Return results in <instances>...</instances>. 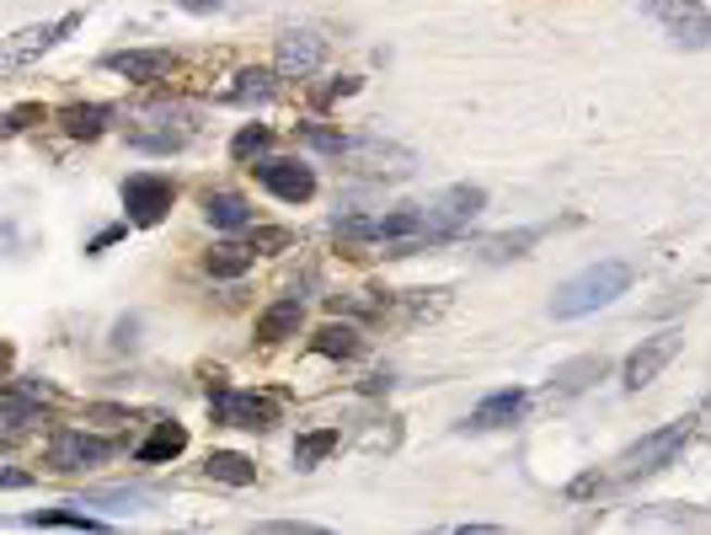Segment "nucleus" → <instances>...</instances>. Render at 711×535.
Returning <instances> with one entry per match:
<instances>
[{
  "mask_svg": "<svg viewBox=\"0 0 711 535\" xmlns=\"http://www.w3.org/2000/svg\"><path fill=\"white\" fill-rule=\"evenodd\" d=\"M632 278H637V263H632V258H599V263H588L583 273H573V278L557 289L551 316H557V322H578L588 311H604L615 295L632 289Z\"/></svg>",
  "mask_w": 711,
  "mask_h": 535,
  "instance_id": "nucleus-1",
  "label": "nucleus"
},
{
  "mask_svg": "<svg viewBox=\"0 0 711 535\" xmlns=\"http://www.w3.org/2000/svg\"><path fill=\"white\" fill-rule=\"evenodd\" d=\"M690 428H696V418H674V423L652 428L647 439H637V445L615 461V482H643V476H652V471H663L679 450H685Z\"/></svg>",
  "mask_w": 711,
  "mask_h": 535,
  "instance_id": "nucleus-2",
  "label": "nucleus"
},
{
  "mask_svg": "<svg viewBox=\"0 0 711 535\" xmlns=\"http://www.w3.org/2000/svg\"><path fill=\"white\" fill-rule=\"evenodd\" d=\"M647 11L674 43H685V49H707L711 43V11L701 0H647Z\"/></svg>",
  "mask_w": 711,
  "mask_h": 535,
  "instance_id": "nucleus-3",
  "label": "nucleus"
},
{
  "mask_svg": "<svg viewBox=\"0 0 711 535\" xmlns=\"http://www.w3.org/2000/svg\"><path fill=\"white\" fill-rule=\"evenodd\" d=\"M209 401L225 423L236 428H273L278 423V397H258V391H225V375H214L209 386Z\"/></svg>",
  "mask_w": 711,
  "mask_h": 535,
  "instance_id": "nucleus-4",
  "label": "nucleus"
},
{
  "mask_svg": "<svg viewBox=\"0 0 711 535\" xmlns=\"http://www.w3.org/2000/svg\"><path fill=\"white\" fill-rule=\"evenodd\" d=\"M75 27H80V11H70V16H60V22H43V27H22V33H11V38H5V54H0V70L16 75L27 60H38L43 49H54L60 38H70Z\"/></svg>",
  "mask_w": 711,
  "mask_h": 535,
  "instance_id": "nucleus-5",
  "label": "nucleus"
},
{
  "mask_svg": "<svg viewBox=\"0 0 711 535\" xmlns=\"http://www.w3.org/2000/svg\"><path fill=\"white\" fill-rule=\"evenodd\" d=\"M113 456V445L108 439H97V434H86V428H54L49 434V471H86V466H102Z\"/></svg>",
  "mask_w": 711,
  "mask_h": 535,
  "instance_id": "nucleus-6",
  "label": "nucleus"
},
{
  "mask_svg": "<svg viewBox=\"0 0 711 535\" xmlns=\"http://www.w3.org/2000/svg\"><path fill=\"white\" fill-rule=\"evenodd\" d=\"M679 343L685 337L679 333H658V337H643L632 353H626V364H621V386L626 391H643V386H652L658 375H663V364L679 353Z\"/></svg>",
  "mask_w": 711,
  "mask_h": 535,
  "instance_id": "nucleus-7",
  "label": "nucleus"
},
{
  "mask_svg": "<svg viewBox=\"0 0 711 535\" xmlns=\"http://www.w3.org/2000/svg\"><path fill=\"white\" fill-rule=\"evenodd\" d=\"M252 172H258V183L273 194V199H284V203L316 199V172H311L305 161H267V155H262Z\"/></svg>",
  "mask_w": 711,
  "mask_h": 535,
  "instance_id": "nucleus-8",
  "label": "nucleus"
},
{
  "mask_svg": "<svg viewBox=\"0 0 711 535\" xmlns=\"http://www.w3.org/2000/svg\"><path fill=\"white\" fill-rule=\"evenodd\" d=\"M177 199V188L166 177H129L124 183V203H129V220L134 225H155L166 209Z\"/></svg>",
  "mask_w": 711,
  "mask_h": 535,
  "instance_id": "nucleus-9",
  "label": "nucleus"
},
{
  "mask_svg": "<svg viewBox=\"0 0 711 535\" xmlns=\"http://www.w3.org/2000/svg\"><path fill=\"white\" fill-rule=\"evenodd\" d=\"M322 60H326V43L316 33H284V38H278V60H273V70H278L284 80H305L311 70H322Z\"/></svg>",
  "mask_w": 711,
  "mask_h": 535,
  "instance_id": "nucleus-10",
  "label": "nucleus"
},
{
  "mask_svg": "<svg viewBox=\"0 0 711 535\" xmlns=\"http://www.w3.org/2000/svg\"><path fill=\"white\" fill-rule=\"evenodd\" d=\"M108 70H118V75H129L139 86H150V80H161V75L172 70V54H166V49H118V54H108Z\"/></svg>",
  "mask_w": 711,
  "mask_h": 535,
  "instance_id": "nucleus-11",
  "label": "nucleus"
},
{
  "mask_svg": "<svg viewBox=\"0 0 711 535\" xmlns=\"http://www.w3.org/2000/svg\"><path fill=\"white\" fill-rule=\"evenodd\" d=\"M524 407H529V397L509 386V391H492L487 401H476V412H471L465 423H471V428H509V423L524 418Z\"/></svg>",
  "mask_w": 711,
  "mask_h": 535,
  "instance_id": "nucleus-12",
  "label": "nucleus"
},
{
  "mask_svg": "<svg viewBox=\"0 0 711 535\" xmlns=\"http://www.w3.org/2000/svg\"><path fill=\"white\" fill-rule=\"evenodd\" d=\"M300 322H305L300 295H284V300H273V306L258 316V343H284V337L300 333Z\"/></svg>",
  "mask_w": 711,
  "mask_h": 535,
  "instance_id": "nucleus-13",
  "label": "nucleus"
},
{
  "mask_svg": "<svg viewBox=\"0 0 711 535\" xmlns=\"http://www.w3.org/2000/svg\"><path fill=\"white\" fill-rule=\"evenodd\" d=\"M203 220L214 231H241V225H252V203L230 188H220V194H203Z\"/></svg>",
  "mask_w": 711,
  "mask_h": 535,
  "instance_id": "nucleus-14",
  "label": "nucleus"
},
{
  "mask_svg": "<svg viewBox=\"0 0 711 535\" xmlns=\"http://www.w3.org/2000/svg\"><path fill=\"white\" fill-rule=\"evenodd\" d=\"M183 450H188V428H183V423H155V434H150L134 456H139L145 466H155V461H177Z\"/></svg>",
  "mask_w": 711,
  "mask_h": 535,
  "instance_id": "nucleus-15",
  "label": "nucleus"
},
{
  "mask_svg": "<svg viewBox=\"0 0 711 535\" xmlns=\"http://www.w3.org/2000/svg\"><path fill=\"white\" fill-rule=\"evenodd\" d=\"M108 108L102 102H70V108H60V129L70 134V139H97V134L108 129Z\"/></svg>",
  "mask_w": 711,
  "mask_h": 535,
  "instance_id": "nucleus-16",
  "label": "nucleus"
},
{
  "mask_svg": "<svg viewBox=\"0 0 711 535\" xmlns=\"http://www.w3.org/2000/svg\"><path fill=\"white\" fill-rule=\"evenodd\" d=\"M273 91H278V70H241V75H236V86H225V91H220V102H267V97H273Z\"/></svg>",
  "mask_w": 711,
  "mask_h": 535,
  "instance_id": "nucleus-17",
  "label": "nucleus"
},
{
  "mask_svg": "<svg viewBox=\"0 0 711 535\" xmlns=\"http://www.w3.org/2000/svg\"><path fill=\"white\" fill-rule=\"evenodd\" d=\"M203 471H209V482H225V487H252L258 482V466L247 456H236V450H214L203 461Z\"/></svg>",
  "mask_w": 711,
  "mask_h": 535,
  "instance_id": "nucleus-18",
  "label": "nucleus"
},
{
  "mask_svg": "<svg viewBox=\"0 0 711 535\" xmlns=\"http://www.w3.org/2000/svg\"><path fill=\"white\" fill-rule=\"evenodd\" d=\"M604 375V353H588V359H573V364H562L557 375H551V397H573L583 391L588 381H599Z\"/></svg>",
  "mask_w": 711,
  "mask_h": 535,
  "instance_id": "nucleus-19",
  "label": "nucleus"
},
{
  "mask_svg": "<svg viewBox=\"0 0 711 535\" xmlns=\"http://www.w3.org/2000/svg\"><path fill=\"white\" fill-rule=\"evenodd\" d=\"M337 439H342L337 428H311V434H300V439H295V466H300V471L322 466L326 456L337 450Z\"/></svg>",
  "mask_w": 711,
  "mask_h": 535,
  "instance_id": "nucleus-20",
  "label": "nucleus"
},
{
  "mask_svg": "<svg viewBox=\"0 0 711 535\" xmlns=\"http://www.w3.org/2000/svg\"><path fill=\"white\" fill-rule=\"evenodd\" d=\"M546 236V225H524V231H503V236H492L487 247H482V258L487 263H503V258H519L524 247H535Z\"/></svg>",
  "mask_w": 711,
  "mask_h": 535,
  "instance_id": "nucleus-21",
  "label": "nucleus"
},
{
  "mask_svg": "<svg viewBox=\"0 0 711 535\" xmlns=\"http://www.w3.org/2000/svg\"><path fill=\"white\" fill-rule=\"evenodd\" d=\"M311 348H316V353H326V359H359V353H364L359 333H353V327H337V322L311 337Z\"/></svg>",
  "mask_w": 711,
  "mask_h": 535,
  "instance_id": "nucleus-22",
  "label": "nucleus"
},
{
  "mask_svg": "<svg viewBox=\"0 0 711 535\" xmlns=\"http://www.w3.org/2000/svg\"><path fill=\"white\" fill-rule=\"evenodd\" d=\"M80 503H91V509H118V514H129V509H145L150 503V493L145 487H91Z\"/></svg>",
  "mask_w": 711,
  "mask_h": 535,
  "instance_id": "nucleus-23",
  "label": "nucleus"
},
{
  "mask_svg": "<svg viewBox=\"0 0 711 535\" xmlns=\"http://www.w3.org/2000/svg\"><path fill=\"white\" fill-rule=\"evenodd\" d=\"M252 258H258L252 247H214V252L203 258V268H209L214 278H241V273L252 268Z\"/></svg>",
  "mask_w": 711,
  "mask_h": 535,
  "instance_id": "nucleus-24",
  "label": "nucleus"
},
{
  "mask_svg": "<svg viewBox=\"0 0 711 535\" xmlns=\"http://www.w3.org/2000/svg\"><path fill=\"white\" fill-rule=\"evenodd\" d=\"M267 145H273V134L262 129V124H247V129L230 139V155H236L241 166H258L262 155H267Z\"/></svg>",
  "mask_w": 711,
  "mask_h": 535,
  "instance_id": "nucleus-25",
  "label": "nucleus"
},
{
  "mask_svg": "<svg viewBox=\"0 0 711 535\" xmlns=\"http://www.w3.org/2000/svg\"><path fill=\"white\" fill-rule=\"evenodd\" d=\"M27 525H38V531H97V520L70 514V509H43V514H33Z\"/></svg>",
  "mask_w": 711,
  "mask_h": 535,
  "instance_id": "nucleus-26",
  "label": "nucleus"
},
{
  "mask_svg": "<svg viewBox=\"0 0 711 535\" xmlns=\"http://www.w3.org/2000/svg\"><path fill=\"white\" fill-rule=\"evenodd\" d=\"M300 139H305V145H316V150H348V139H342V134H332V129H316V124H300Z\"/></svg>",
  "mask_w": 711,
  "mask_h": 535,
  "instance_id": "nucleus-27",
  "label": "nucleus"
},
{
  "mask_svg": "<svg viewBox=\"0 0 711 535\" xmlns=\"http://www.w3.org/2000/svg\"><path fill=\"white\" fill-rule=\"evenodd\" d=\"M258 531L262 535H322V525H311V520H267Z\"/></svg>",
  "mask_w": 711,
  "mask_h": 535,
  "instance_id": "nucleus-28",
  "label": "nucleus"
},
{
  "mask_svg": "<svg viewBox=\"0 0 711 535\" xmlns=\"http://www.w3.org/2000/svg\"><path fill=\"white\" fill-rule=\"evenodd\" d=\"M33 119H43V108H38V102H27V108H11V113H5V134L27 129Z\"/></svg>",
  "mask_w": 711,
  "mask_h": 535,
  "instance_id": "nucleus-29",
  "label": "nucleus"
},
{
  "mask_svg": "<svg viewBox=\"0 0 711 535\" xmlns=\"http://www.w3.org/2000/svg\"><path fill=\"white\" fill-rule=\"evenodd\" d=\"M273 247H289V231H258L252 236V252H273Z\"/></svg>",
  "mask_w": 711,
  "mask_h": 535,
  "instance_id": "nucleus-30",
  "label": "nucleus"
},
{
  "mask_svg": "<svg viewBox=\"0 0 711 535\" xmlns=\"http://www.w3.org/2000/svg\"><path fill=\"white\" fill-rule=\"evenodd\" d=\"M599 487H604L599 476H578V482L567 487V498H588V493H599Z\"/></svg>",
  "mask_w": 711,
  "mask_h": 535,
  "instance_id": "nucleus-31",
  "label": "nucleus"
},
{
  "mask_svg": "<svg viewBox=\"0 0 711 535\" xmlns=\"http://www.w3.org/2000/svg\"><path fill=\"white\" fill-rule=\"evenodd\" d=\"M183 11H194V16H203V11H214V5H225V0H177Z\"/></svg>",
  "mask_w": 711,
  "mask_h": 535,
  "instance_id": "nucleus-32",
  "label": "nucleus"
},
{
  "mask_svg": "<svg viewBox=\"0 0 711 535\" xmlns=\"http://www.w3.org/2000/svg\"><path fill=\"white\" fill-rule=\"evenodd\" d=\"M118 236H124V231H118V225H113V231H102V236H97V241H91V247H86V252H102V247H113V241H118Z\"/></svg>",
  "mask_w": 711,
  "mask_h": 535,
  "instance_id": "nucleus-33",
  "label": "nucleus"
},
{
  "mask_svg": "<svg viewBox=\"0 0 711 535\" xmlns=\"http://www.w3.org/2000/svg\"><path fill=\"white\" fill-rule=\"evenodd\" d=\"M707 407H711V401H707Z\"/></svg>",
  "mask_w": 711,
  "mask_h": 535,
  "instance_id": "nucleus-34",
  "label": "nucleus"
}]
</instances>
